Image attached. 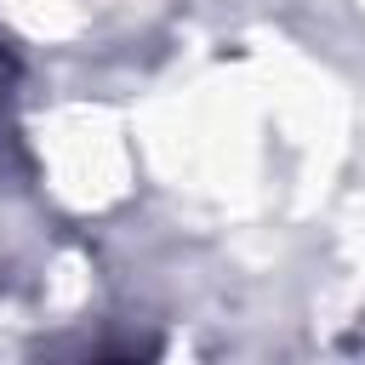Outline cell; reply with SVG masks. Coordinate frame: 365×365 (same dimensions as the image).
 <instances>
[{
    "label": "cell",
    "instance_id": "obj_1",
    "mask_svg": "<svg viewBox=\"0 0 365 365\" xmlns=\"http://www.w3.org/2000/svg\"><path fill=\"white\" fill-rule=\"evenodd\" d=\"M6 86H11V68H6V51H0V97H6Z\"/></svg>",
    "mask_w": 365,
    "mask_h": 365
}]
</instances>
